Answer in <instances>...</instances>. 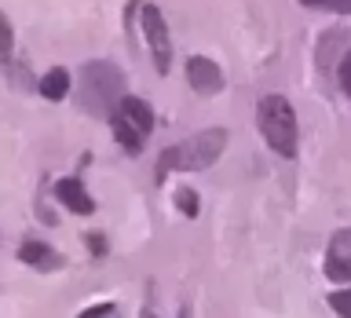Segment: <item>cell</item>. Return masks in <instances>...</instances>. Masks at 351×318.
Segmentation results:
<instances>
[{
	"label": "cell",
	"mask_w": 351,
	"mask_h": 318,
	"mask_svg": "<svg viewBox=\"0 0 351 318\" xmlns=\"http://www.w3.org/2000/svg\"><path fill=\"white\" fill-rule=\"evenodd\" d=\"M11 48H15V33H11L8 15H0V62L11 59Z\"/></svg>",
	"instance_id": "11"
},
{
	"label": "cell",
	"mask_w": 351,
	"mask_h": 318,
	"mask_svg": "<svg viewBox=\"0 0 351 318\" xmlns=\"http://www.w3.org/2000/svg\"><path fill=\"white\" fill-rule=\"evenodd\" d=\"M340 88L351 95V51L344 55V62H340Z\"/></svg>",
	"instance_id": "15"
},
{
	"label": "cell",
	"mask_w": 351,
	"mask_h": 318,
	"mask_svg": "<svg viewBox=\"0 0 351 318\" xmlns=\"http://www.w3.org/2000/svg\"><path fill=\"white\" fill-rule=\"evenodd\" d=\"M227 147V132L223 128H205L197 136L176 143L158 158V180H165L169 172H202L208 164L219 161V154Z\"/></svg>",
	"instance_id": "1"
},
{
	"label": "cell",
	"mask_w": 351,
	"mask_h": 318,
	"mask_svg": "<svg viewBox=\"0 0 351 318\" xmlns=\"http://www.w3.org/2000/svg\"><path fill=\"white\" fill-rule=\"evenodd\" d=\"M121 84H125L121 70H114L110 62H92L84 70V106L92 114H114L110 106H117L125 99L121 95Z\"/></svg>",
	"instance_id": "4"
},
{
	"label": "cell",
	"mask_w": 351,
	"mask_h": 318,
	"mask_svg": "<svg viewBox=\"0 0 351 318\" xmlns=\"http://www.w3.org/2000/svg\"><path fill=\"white\" fill-rule=\"evenodd\" d=\"M186 81H191V88L197 95H216L223 88V70L213 59H205V55H194L186 62Z\"/></svg>",
	"instance_id": "7"
},
{
	"label": "cell",
	"mask_w": 351,
	"mask_h": 318,
	"mask_svg": "<svg viewBox=\"0 0 351 318\" xmlns=\"http://www.w3.org/2000/svg\"><path fill=\"white\" fill-rule=\"evenodd\" d=\"M139 19H143V37H147V48L154 55V66H158V73H169V66H172V37H169V22H165L161 8L158 4H143Z\"/></svg>",
	"instance_id": "5"
},
{
	"label": "cell",
	"mask_w": 351,
	"mask_h": 318,
	"mask_svg": "<svg viewBox=\"0 0 351 318\" xmlns=\"http://www.w3.org/2000/svg\"><path fill=\"white\" fill-rule=\"evenodd\" d=\"M110 125H114V139L125 147L128 154H139L143 143H147L150 128H154V117H150V106L136 95H125L117 103V110L110 114Z\"/></svg>",
	"instance_id": "3"
},
{
	"label": "cell",
	"mask_w": 351,
	"mask_h": 318,
	"mask_svg": "<svg viewBox=\"0 0 351 318\" xmlns=\"http://www.w3.org/2000/svg\"><path fill=\"white\" fill-rule=\"evenodd\" d=\"M326 274L329 282H351V227L337 230L326 249Z\"/></svg>",
	"instance_id": "6"
},
{
	"label": "cell",
	"mask_w": 351,
	"mask_h": 318,
	"mask_svg": "<svg viewBox=\"0 0 351 318\" xmlns=\"http://www.w3.org/2000/svg\"><path fill=\"white\" fill-rule=\"evenodd\" d=\"M329 307H333L337 315L351 318V289H337V293H329Z\"/></svg>",
	"instance_id": "13"
},
{
	"label": "cell",
	"mask_w": 351,
	"mask_h": 318,
	"mask_svg": "<svg viewBox=\"0 0 351 318\" xmlns=\"http://www.w3.org/2000/svg\"><path fill=\"white\" fill-rule=\"evenodd\" d=\"M311 8H329V11H340V15H351V0H304Z\"/></svg>",
	"instance_id": "14"
},
{
	"label": "cell",
	"mask_w": 351,
	"mask_h": 318,
	"mask_svg": "<svg viewBox=\"0 0 351 318\" xmlns=\"http://www.w3.org/2000/svg\"><path fill=\"white\" fill-rule=\"evenodd\" d=\"M114 311H117L114 304H95V307H88V311H84V318H103V315H114Z\"/></svg>",
	"instance_id": "16"
},
{
	"label": "cell",
	"mask_w": 351,
	"mask_h": 318,
	"mask_svg": "<svg viewBox=\"0 0 351 318\" xmlns=\"http://www.w3.org/2000/svg\"><path fill=\"white\" fill-rule=\"evenodd\" d=\"M176 205L183 208V216H197V191H191V186H180V191H176Z\"/></svg>",
	"instance_id": "12"
},
{
	"label": "cell",
	"mask_w": 351,
	"mask_h": 318,
	"mask_svg": "<svg viewBox=\"0 0 351 318\" xmlns=\"http://www.w3.org/2000/svg\"><path fill=\"white\" fill-rule=\"evenodd\" d=\"M19 260L29 263V267H40V271H55L59 267V252H55L51 245H44V241H22L19 249Z\"/></svg>",
	"instance_id": "9"
},
{
	"label": "cell",
	"mask_w": 351,
	"mask_h": 318,
	"mask_svg": "<svg viewBox=\"0 0 351 318\" xmlns=\"http://www.w3.org/2000/svg\"><path fill=\"white\" fill-rule=\"evenodd\" d=\"M66 92H70V73H66V70H48L40 77V95L44 99L59 103V99H66Z\"/></svg>",
	"instance_id": "10"
},
{
	"label": "cell",
	"mask_w": 351,
	"mask_h": 318,
	"mask_svg": "<svg viewBox=\"0 0 351 318\" xmlns=\"http://www.w3.org/2000/svg\"><path fill=\"white\" fill-rule=\"evenodd\" d=\"M55 197H59V201L70 208V212H77V216H92L95 212V201L88 197L81 180H59V183H55Z\"/></svg>",
	"instance_id": "8"
},
{
	"label": "cell",
	"mask_w": 351,
	"mask_h": 318,
	"mask_svg": "<svg viewBox=\"0 0 351 318\" xmlns=\"http://www.w3.org/2000/svg\"><path fill=\"white\" fill-rule=\"evenodd\" d=\"M256 125L263 143L282 154V158H296V114L285 95H263L256 103Z\"/></svg>",
	"instance_id": "2"
},
{
	"label": "cell",
	"mask_w": 351,
	"mask_h": 318,
	"mask_svg": "<svg viewBox=\"0 0 351 318\" xmlns=\"http://www.w3.org/2000/svg\"><path fill=\"white\" fill-rule=\"evenodd\" d=\"M88 245H92V249L99 252V256H103V249H106V245H103V238H88Z\"/></svg>",
	"instance_id": "17"
}]
</instances>
